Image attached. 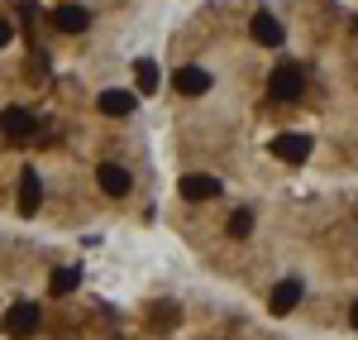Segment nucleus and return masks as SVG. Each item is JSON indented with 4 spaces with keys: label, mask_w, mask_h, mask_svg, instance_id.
<instances>
[{
    "label": "nucleus",
    "mask_w": 358,
    "mask_h": 340,
    "mask_svg": "<svg viewBox=\"0 0 358 340\" xmlns=\"http://www.w3.org/2000/svg\"><path fill=\"white\" fill-rule=\"evenodd\" d=\"M268 86H273L277 101H296V96L306 91V72L296 67V62H282V67L273 72V82H268Z\"/></svg>",
    "instance_id": "nucleus-1"
},
{
    "label": "nucleus",
    "mask_w": 358,
    "mask_h": 340,
    "mask_svg": "<svg viewBox=\"0 0 358 340\" xmlns=\"http://www.w3.org/2000/svg\"><path fill=\"white\" fill-rule=\"evenodd\" d=\"M38 331V307L34 302H15L10 312H5V336H15V340H24V336H34Z\"/></svg>",
    "instance_id": "nucleus-2"
},
{
    "label": "nucleus",
    "mask_w": 358,
    "mask_h": 340,
    "mask_svg": "<svg viewBox=\"0 0 358 340\" xmlns=\"http://www.w3.org/2000/svg\"><path fill=\"white\" fill-rule=\"evenodd\" d=\"M0 135L5 140H34L38 135V120L24 106H10V111H0Z\"/></svg>",
    "instance_id": "nucleus-3"
},
{
    "label": "nucleus",
    "mask_w": 358,
    "mask_h": 340,
    "mask_svg": "<svg viewBox=\"0 0 358 340\" xmlns=\"http://www.w3.org/2000/svg\"><path fill=\"white\" fill-rule=\"evenodd\" d=\"M182 197L187 201H215L220 197V177H210V172H187V177H182Z\"/></svg>",
    "instance_id": "nucleus-4"
},
{
    "label": "nucleus",
    "mask_w": 358,
    "mask_h": 340,
    "mask_svg": "<svg viewBox=\"0 0 358 340\" xmlns=\"http://www.w3.org/2000/svg\"><path fill=\"white\" fill-rule=\"evenodd\" d=\"M172 86H177L182 96H206V91H210V72H206V67H196V62H187V67H177Z\"/></svg>",
    "instance_id": "nucleus-5"
},
{
    "label": "nucleus",
    "mask_w": 358,
    "mask_h": 340,
    "mask_svg": "<svg viewBox=\"0 0 358 340\" xmlns=\"http://www.w3.org/2000/svg\"><path fill=\"white\" fill-rule=\"evenodd\" d=\"M282 39H287V29L277 25V15L258 10V15H253V43H263V48H282Z\"/></svg>",
    "instance_id": "nucleus-6"
},
{
    "label": "nucleus",
    "mask_w": 358,
    "mask_h": 340,
    "mask_svg": "<svg viewBox=\"0 0 358 340\" xmlns=\"http://www.w3.org/2000/svg\"><path fill=\"white\" fill-rule=\"evenodd\" d=\"M273 154L282 163H306V158H310V140H306V135H277Z\"/></svg>",
    "instance_id": "nucleus-7"
},
{
    "label": "nucleus",
    "mask_w": 358,
    "mask_h": 340,
    "mask_svg": "<svg viewBox=\"0 0 358 340\" xmlns=\"http://www.w3.org/2000/svg\"><path fill=\"white\" fill-rule=\"evenodd\" d=\"M38 201H43V182H38V172H34V168H24V172H20V216H34Z\"/></svg>",
    "instance_id": "nucleus-8"
},
{
    "label": "nucleus",
    "mask_w": 358,
    "mask_h": 340,
    "mask_svg": "<svg viewBox=\"0 0 358 340\" xmlns=\"http://www.w3.org/2000/svg\"><path fill=\"white\" fill-rule=\"evenodd\" d=\"M96 182H101L106 197H124V192H129V172L120 168V163H101V168H96Z\"/></svg>",
    "instance_id": "nucleus-9"
},
{
    "label": "nucleus",
    "mask_w": 358,
    "mask_h": 340,
    "mask_svg": "<svg viewBox=\"0 0 358 340\" xmlns=\"http://www.w3.org/2000/svg\"><path fill=\"white\" fill-rule=\"evenodd\" d=\"M301 302V283L296 278H282V283L273 287V297H268V307H273V316H287L292 307Z\"/></svg>",
    "instance_id": "nucleus-10"
},
{
    "label": "nucleus",
    "mask_w": 358,
    "mask_h": 340,
    "mask_svg": "<svg viewBox=\"0 0 358 340\" xmlns=\"http://www.w3.org/2000/svg\"><path fill=\"white\" fill-rule=\"evenodd\" d=\"M86 25H91L86 5H57L53 10V29H62V34H82Z\"/></svg>",
    "instance_id": "nucleus-11"
},
{
    "label": "nucleus",
    "mask_w": 358,
    "mask_h": 340,
    "mask_svg": "<svg viewBox=\"0 0 358 340\" xmlns=\"http://www.w3.org/2000/svg\"><path fill=\"white\" fill-rule=\"evenodd\" d=\"M106 115H134V106H138V96L134 91H120V86H110V91H101V101H96Z\"/></svg>",
    "instance_id": "nucleus-12"
},
{
    "label": "nucleus",
    "mask_w": 358,
    "mask_h": 340,
    "mask_svg": "<svg viewBox=\"0 0 358 340\" xmlns=\"http://www.w3.org/2000/svg\"><path fill=\"white\" fill-rule=\"evenodd\" d=\"M134 82H138L143 96H148V91H158L163 77H158V62H153V57H138V62H134Z\"/></svg>",
    "instance_id": "nucleus-13"
},
{
    "label": "nucleus",
    "mask_w": 358,
    "mask_h": 340,
    "mask_svg": "<svg viewBox=\"0 0 358 340\" xmlns=\"http://www.w3.org/2000/svg\"><path fill=\"white\" fill-rule=\"evenodd\" d=\"M77 283H82V273H77V268H57V273H53V292H57V297L77 292Z\"/></svg>",
    "instance_id": "nucleus-14"
},
{
    "label": "nucleus",
    "mask_w": 358,
    "mask_h": 340,
    "mask_svg": "<svg viewBox=\"0 0 358 340\" xmlns=\"http://www.w3.org/2000/svg\"><path fill=\"white\" fill-rule=\"evenodd\" d=\"M224 230H229V240H244L248 230H253V211H234V216H229V226H224Z\"/></svg>",
    "instance_id": "nucleus-15"
},
{
    "label": "nucleus",
    "mask_w": 358,
    "mask_h": 340,
    "mask_svg": "<svg viewBox=\"0 0 358 340\" xmlns=\"http://www.w3.org/2000/svg\"><path fill=\"white\" fill-rule=\"evenodd\" d=\"M10 39H15V29H10V20H0V48H5Z\"/></svg>",
    "instance_id": "nucleus-16"
},
{
    "label": "nucleus",
    "mask_w": 358,
    "mask_h": 340,
    "mask_svg": "<svg viewBox=\"0 0 358 340\" xmlns=\"http://www.w3.org/2000/svg\"><path fill=\"white\" fill-rule=\"evenodd\" d=\"M349 316H354V326H358V297H354V312H349Z\"/></svg>",
    "instance_id": "nucleus-17"
}]
</instances>
